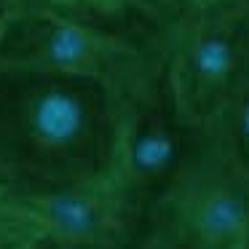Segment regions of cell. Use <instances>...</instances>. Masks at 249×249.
<instances>
[{"label": "cell", "mask_w": 249, "mask_h": 249, "mask_svg": "<svg viewBox=\"0 0 249 249\" xmlns=\"http://www.w3.org/2000/svg\"><path fill=\"white\" fill-rule=\"evenodd\" d=\"M121 94L89 78L0 67V185L22 193L113 179Z\"/></svg>", "instance_id": "cell-1"}, {"label": "cell", "mask_w": 249, "mask_h": 249, "mask_svg": "<svg viewBox=\"0 0 249 249\" xmlns=\"http://www.w3.org/2000/svg\"><path fill=\"white\" fill-rule=\"evenodd\" d=\"M3 65L89 78L126 94L163 72L156 35L99 27L22 3L3 40Z\"/></svg>", "instance_id": "cell-2"}, {"label": "cell", "mask_w": 249, "mask_h": 249, "mask_svg": "<svg viewBox=\"0 0 249 249\" xmlns=\"http://www.w3.org/2000/svg\"><path fill=\"white\" fill-rule=\"evenodd\" d=\"M249 238V185L206 137L145 206L137 249H217Z\"/></svg>", "instance_id": "cell-3"}, {"label": "cell", "mask_w": 249, "mask_h": 249, "mask_svg": "<svg viewBox=\"0 0 249 249\" xmlns=\"http://www.w3.org/2000/svg\"><path fill=\"white\" fill-rule=\"evenodd\" d=\"M156 43L179 118L204 137L249 78V8L201 22H163Z\"/></svg>", "instance_id": "cell-4"}, {"label": "cell", "mask_w": 249, "mask_h": 249, "mask_svg": "<svg viewBox=\"0 0 249 249\" xmlns=\"http://www.w3.org/2000/svg\"><path fill=\"white\" fill-rule=\"evenodd\" d=\"M142 209L115 179L56 190L0 188V233L38 236L59 249H137Z\"/></svg>", "instance_id": "cell-5"}, {"label": "cell", "mask_w": 249, "mask_h": 249, "mask_svg": "<svg viewBox=\"0 0 249 249\" xmlns=\"http://www.w3.org/2000/svg\"><path fill=\"white\" fill-rule=\"evenodd\" d=\"M198 134L179 118L163 72L121 94L113 179L145 209L177 174Z\"/></svg>", "instance_id": "cell-6"}, {"label": "cell", "mask_w": 249, "mask_h": 249, "mask_svg": "<svg viewBox=\"0 0 249 249\" xmlns=\"http://www.w3.org/2000/svg\"><path fill=\"white\" fill-rule=\"evenodd\" d=\"M204 137L249 185V78L231 97V102L225 105V110L217 115V121Z\"/></svg>", "instance_id": "cell-7"}, {"label": "cell", "mask_w": 249, "mask_h": 249, "mask_svg": "<svg viewBox=\"0 0 249 249\" xmlns=\"http://www.w3.org/2000/svg\"><path fill=\"white\" fill-rule=\"evenodd\" d=\"M163 22H201L249 8V0H158ZM158 24V27H161Z\"/></svg>", "instance_id": "cell-8"}, {"label": "cell", "mask_w": 249, "mask_h": 249, "mask_svg": "<svg viewBox=\"0 0 249 249\" xmlns=\"http://www.w3.org/2000/svg\"><path fill=\"white\" fill-rule=\"evenodd\" d=\"M121 24L137 33L156 35L158 24H161V8L158 0H99Z\"/></svg>", "instance_id": "cell-9"}, {"label": "cell", "mask_w": 249, "mask_h": 249, "mask_svg": "<svg viewBox=\"0 0 249 249\" xmlns=\"http://www.w3.org/2000/svg\"><path fill=\"white\" fill-rule=\"evenodd\" d=\"M19 8H22V0H0V67H3V40H6L8 24Z\"/></svg>", "instance_id": "cell-10"}, {"label": "cell", "mask_w": 249, "mask_h": 249, "mask_svg": "<svg viewBox=\"0 0 249 249\" xmlns=\"http://www.w3.org/2000/svg\"><path fill=\"white\" fill-rule=\"evenodd\" d=\"M6 249H59V247H54V244L43 241L38 236H17L6 244Z\"/></svg>", "instance_id": "cell-11"}, {"label": "cell", "mask_w": 249, "mask_h": 249, "mask_svg": "<svg viewBox=\"0 0 249 249\" xmlns=\"http://www.w3.org/2000/svg\"><path fill=\"white\" fill-rule=\"evenodd\" d=\"M0 249H6V238H3V233H0Z\"/></svg>", "instance_id": "cell-12"}, {"label": "cell", "mask_w": 249, "mask_h": 249, "mask_svg": "<svg viewBox=\"0 0 249 249\" xmlns=\"http://www.w3.org/2000/svg\"><path fill=\"white\" fill-rule=\"evenodd\" d=\"M0 188H3V185H0Z\"/></svg>", "instance_id": "cell-13"}]
</instances>
